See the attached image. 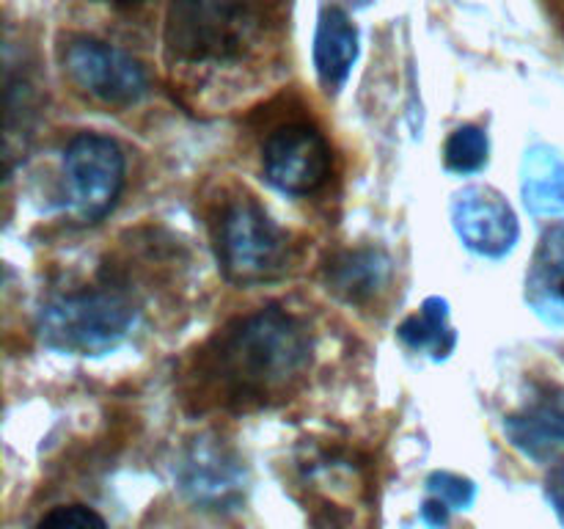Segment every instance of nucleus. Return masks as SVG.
<instances>
[{"label": "nucleus", "instance_id": "obj_10", "mask_svg": "<svg viewBox=\"0 0 564 529\" xmlns=\"http://www.w3.org/2000/svg\"><path fill=\"white\" fill-rule=\"evenodd\" d=\"M505 433L527 457L549 461L556 446H564V389H540L521 411L505 419Z\"/></svg>", "mask_w": 564, "mask_h": 529}, {"label": "nucleus", "instance_id": "obj_9", "mask_svg": "<svg viewBox=\"0 0 564 529\" xmlns=\"http://www.w3.org/2000/svg\"><path fill=\"white\" fill-rule=\"evenodd\" d=\"M176 483L193 505L226 510L246 490V468L215 439H196L176 466Z\"/></svg>", "mask_w": 564, "mask_h": 529}, {"label": "nucleus", "instance_id": "obj_12", "mask_svg": "<svg viewBox=\"0 0 564 529\" xmlns=\"http://www.w3.org/2000/svg\"><path fill=\"white\" fill-rule=\"evenodd\" d=\"M358 61V28L341 9L330 6L319 14L314 33V69L328 91H339Z\"/></svg>", "mask_w": 564, "mask_h": 529}, {"label": "nucleus", "instance_id": "obj_18", "mask_svg": "<svg viewBox=\"0 0 564 529\" xmlns=\"http://www.w3.org/2000/svg\"><path fill=\"white\" fill-rule=\"evenodd\" d=\"M33 529H108V523L86 505H58L44 512Z\"/></svg>", "mask_w": 564, "mask_h": 529}, {"label": "nucleus", "instance_id": "obj_20", "mask_svg": "<svg viewBox=\"0 0 564 529\" xmlns=\"http://www.w3.org/2000/svg\"><path fill=\"white\" fill-rule=\"evenodd\" d=\"M449 512L452 507H446L444 501L430 496V499L422 505V521L427 523L430 529H444L446 523H449Z\"/></svg>", "mask_w": 564, "mask_h": 529}, {"label": "nucleus", "instance_id": "obj_5", "mask_svg": "<svg viewBox=\"0 0 564 529\" xmlns=\"http://www.w3.org/2000/svg\"><path fill=\"white\" fill-rule=\"evenodd\" d=\"M124 152L99 132H80L64 149L69 213L77 224H99L116 207L124 187Z\"/></svg>", "mask_w": 564, "mask_h": 529}, {"label": "nucleus", "instance_id": "obj_13", "mask_svg": "<svg viewBox=\"0 0 564 529\" xmlns=\"http://www.w3.org/2000/svg\"><path fill=\"white\" fill-rule=\"evenodd\" d=\"M391 259L378 248L341 251L328 264V290L347 303H367L389 284Z\"/></svg>", "mask_w": 564, "mask_h": 529}, {"label": "nucleus", "instance_id": "obj_4", "mask_svg": "<svg viewBox=\"0 0 564 529\" xmlns=\"http://www.w3.org/2000/svg\"><path fill=\"white\" fill-rule=\"evenodd\" d=\"M215 248L226 281L257 287L279 279L290 264V237L251 196H237L220 209Z\"/></svg>", "mask_w": 564, "mask_h": 529}, {"label": "nucleus", "instance_id": "obj_21", "mask_svg": "<svg viewBox=\"0 0 564 529\" xmlns=\"http://www.w3.org/2000/svg\"><path fill=\"white\" fill-rule=\"evenodd\" d=\"M110 3H135V0H110Z\"/></svg>", "mask_w": 564, "mask_h": 529}, {"label": "nucleus", "instance_id": "obj_19", "mask_svg": "<svg viewBox=\"0 0 564 529\" xmlns=\"http://www.w3.org/2000/svg\"><path fill=\"white\" fill-rule=\"evenodd\" d=\"M545 499L554 507L556 518H560L564 527V461H556L551 466L549 477H545Z\"/></svg>", "mask_w": 564, "mask_h": 529}, {"label": "nucleus", "instance_id": "obj_14", "mask_svg": "<svg viewBox=\"0 0 564 529\" xmlns=\"http://www.w3.org/2000/svg\"><path fill=\"white\" fill-rule=\"evenodd\" d=\"M521 196L532 215H564V158L556 149L538 143L521 160Z\"/></svg>", "mask_w": 564, "mask_h": 529}, {"label": "nucleus", "instance_id": "obj_6", "mask_svg": "<svg viewBox=\"0 0 564 529\" xmlns=\"http://www.w3.org/2000/svg\"><path fill=\"white\" fill-rule=\"evenodd\" d=\"M264 180L286 196H312L330 180L334 154L323 132L303 121L275 127L262 147Z\"/></svg>", "mask_w": 564, "mask_h": 529}, {"label": "nucleus", "instance_id": "obj_8", "mask_svg": "<svg viewBox=\"0 0 564 529\" xmlns=\"http://www.w3.org/2000/svg\"><path fill=\"white\" fill-rule=\"evenodd\" d=\"M452 226L463 246L485 259H505L521 240L512 204L490 185H468L452 196Z\"/></svg>", "mask_w": 564, "mask_h": 529}, {"label": "nucleus", "instance_id": "obj_2", "mask_svg": "<svg viewBox=\"0 0 564 529\" xmlns=\"http://www.w3.org/2000/svg\"><path fill=\"white\" fill-rule=\"evenodd\" d=\"M138 306L121 287H88L53 295L39 309L44 347L72 356H102L130 336Z\"/></svg>", "mask_w": 564, "mask_h": 529}, {"label": "nucleus", "instance_id": "obj_11", "mask_svg": "<svg viewBox=\"0 0 564 529\" xmlns=\"http://www.w3.org/2000/svg\"><path fill=\"white\" fill-rule=\"evenodd\" d=\"M527 303L543 323H564V224L540 237L527 273Z\"/></svg>", "mask_w": 564, "mask_h": 529}, {"label": "nucleus", "instance_id": "obj_7", "mask_svg": "<svg viewBox=\"0 0 564 529\" xmlns=\"http://www.w3.org/2000/svg\"><path fill=\"white\" fill-rule=\"evenodd\" d=\"M61 61L69 80L105 105H135L149 91L143 66L130 53L99 39H72Z\"/></svg>", "mask_w": 564, "mask_h": 529}, {"label": "nucleus", "instance_id": "obj_16", "mask_svg": "<svg viewBox=\"0 0 564 529\" xmlns=\"http://www.w3.org/2000/svg\"><path fill=\"white\" fill-rule=\"evenodd\" d=\"M488 158L490 141L482 127L463 125L446 138L444 163L455 174H477V171H482L488 165Z\"/></svg>", "mask_w": 564, "mask_h": 529}, {"label": "nucleus", "instance_id": "obj_17", "mask_svg": "<svg viewBox=\"0 0 564 529\" xmlns=\"http://www.w3.org/2000/svg\"><path fill=\"white\" fill-rule=\"evenodd\" d=\"M427 490L430 496L444 501L452 510H468V507L477 501V485L474 479L460 477V474L452 472H433L427 477Z\"/></svg>", "mask_w": 564, "mask_h": 529}, {"label": "nucleus", "instance_id": "obj_3", "mask_svg": "<svg viewBox=\"0 0 564 529\" xmlns=\"http://www.w3.org/2000/svg\"><path fill=\"white\" fill-rule=\"evenodd\" d=\"M270 0H174L165 17V50L187 64L229 61L259 39Z\"/></svg>", "mask_w": 564, "mask_h": 529}, {"label": "nucleus", "instance_id": "obj_1", "mask_svg": "<svg viewBox=\"0 0 564 529\" xmlns=\"http://www.w3.org/2000/svg\"><path fill=\"white\" fill-rule=\"evenodd\" d=\"M312 364V336L279 306L231 320L198 350L193 378L218 406L259 408L290 395Z\"/></svg>", "mask_w": 564, "mask_h": 529}, {"label": "nucleus", "instance_id": "obj_15", "mask_svg": "<svg viewBox=\"0 0 564 529\" xmlns=\"http://www.w3.org/2000/svg\"><path fill=\"white\" fill-rule=\"evenodd\" d=\"M397 336L402 339V345L416 353H427L433 361L449 358L457 347V331L452 328L449 320V301L438 295L427 298L419 312L402 320Z\"/></svg>", "mask_w": 564, "mask_h": 529}]
</instances>
